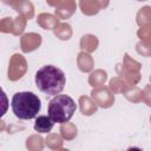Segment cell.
Segmentation results:
<instances>
[{
  "label": "cell",
  "mask_w": 151,
  "mask_h": 151,
  "mask_svg": "<svg viewBox=\"0 0 151 151\" xmlns=\"http://www.w3.org/2000/svg\"><path fill=\"white\" fill-rule=\"evenodd\" d=\"M12 111L17 118L29 120L38 116L41 109V101L37 94L28 91L17 92L11 101Z\"/></svg>",
  "instance_id": "7a4b0ae2"
},
{
  "label": "cell",
  "mask_w": 151,
  "mask_h": 151,
  "mask_svg": "<svg viewBox=\"0 0 151 151\" xmlns=\"http://www.w3.org/2000/svg\"><path fill=\"white\" fill-rule=\"evenodd\" d=\"M76 110L74 100L67 94H57L48 103V116L58 124L68 122L76 113Z\"/></svg>",
  "instance_id": "3957f363"
},
{
  "label": "cell",
  "mask_w": 151,
  "mask_h": 151,
  "mask_svg": "<svg viewBox=\"0 0 151 151\" xmlns=\"http://www.w3.org/2000/svg\"><path fill=\"white\" fill-rule=\"evenodd\" d=\"M54 126V122L50 116H38L34 122V130L39 133H47Z\"/></svg>",
  "instance_id": "277c9868"
},
{
  "label": "cell",
  "mask_w": 151,
  "mask_h": 151,
  "mask_svg": "<svg viewBox=\"0 0 151 151\" xmlns=\"http://www.w3.org/2000/svg\"><path fill=\"white\" fill-rule=\"evenodd\" d=\"M66 84L65 73L53 65L41 66L35 73V85L45 94H59Z\"/></svg>",
  "instance_id": "6da1fadb"
}]
</instances>
